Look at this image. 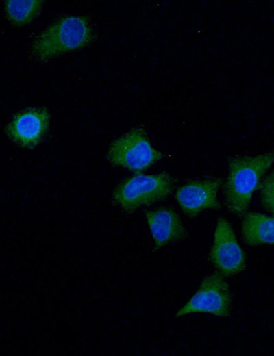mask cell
<instances>
[{
    "instance_id": "cell-1",
    "label": "cell",
    "mask_w": 274,
    "mask_h": 356,
    "mask_svg": "<svg viewBox=\"0 0 274 356\" xmlns=\"http://www.w3.org/2000/svg\"><path fill=\"white\" fill-rule=\"evenodd\" d=\"M274 162V152L232 159L224 185L225 204L232 213L244 215L264 173Z\"/></svg>"
},
{
    "instance_id": "cell-2",
    "label": "cell",
    "mask_w": 274,
    "mask_h": 356,
    "mask_svg": "<svg viewBox=\"0 0 274 356\" xmlns=\"http://www.w3.org/2000/svg\"><path fill=\"white\" fill-rule=\"evenodd\" d=\"M91 39V27L85 17L66 16L51 25L36 38L32 46V53L38 60H45L84 47Z\"/></svg>"
},
{
    "instance_id": "cell-3",
    "label": "cell",
    "mask_w": 274,
    "mask_h": 356,
    "mask_svg": "<svg viewBox=\"0 0 274 356\" xmlns=\"http://www.w3.org/2000/svg\"><path fill=\"white\" fill-rule=\"evenodd\" d=\"M175 188L173 178L167 173L134 175L119 184L113 194L114 200L125 211L132 212L166 199Z\"/></svg>"
},
{
    "instance_id": "cell-4",
    "label": "cell",
    "mask_w": 274,
    "mask_h": 356,
    "mask_svg": "<svg viewBox=\"0 0 274 356\" xmlns=\"http://www.w3.org/2000/svg\"><path fill=\"white\" fill-rule=\"evenodd\" d=\"M163 155L151 144L143 128H134L116 139L108 152V160L136 173L147 169Z\"/></svg>"
},
{
    "instance_id": "cell-5",
    "label": "cell",
    "mask_w": 274,
    "mask_h": 356,
    "mask_svg": "<svg viewBox=\"0 0 274 356\" xmlns=\"http://www.w3.org/2000/svg\"><path fill=\"white\" fill-rule=\"evenodd\" d=\"M232 294L228 283L221 274L206 277L190 299L176 313V316L195 312H206L225 317L229 314Z\"/></svg>"
},
{
    "instance_id": "cell-6",
    "label": "cell",
    "mask_w": 274,
    "mask_h": 356,
    "mask_svg": "<svg viewBox=\"0 0 274 356\" xmlns=\"http://www.w3.org/2000/svg\"><path fill=\"white\" fill-rule=\"evenodd\" d=\"M210 259L225 276L237 275L245 268V252L237 241L232 225L223 217L217 220Z\"/></svg>"
},
{
    "instance_id": "cell-7",
    "label": "cell",
    "mask_w": 274,
    "mask_h": 356,
    "mask_svg": "<svg viewBox=\"0 0 274 356\" xmlns=\"http://www.w3.org/2000/svg\"><path fill=\"white\" fill-rule=\"evenodd\" d=\"M221 183V178L189 181L177 189L176 200L182 211L192 218L206 209H218L221 205L216 195Z\"/></svg>"
},
{
    "instance_id": "cell-8",
    "label": "cell",
    "mask_w": 274,
    "mask_h": 356,
    "mask_svg": "<svg viewBox=\"0 0 274 356\" xmlns=\"http://www.w3.org/2000/svg\"><path fill=\"white\" fill-rule=\"evenodd\" d=\"M49 125V114L45 109H29L17 114L6 128L9 137L25 147L36 146L42 139Z\"/></svg>"
},
{
    "instance_id": "cell-9",
    "label": "cell",
    "mask_w": 274,
    "mask_h": 356,
    "mask_svg": "<svg viewBox=\"0 0 274 356\" xmlns=\"http://www.w3.org/2000/svg\"><path fill=\"white\" fill-rule=\"evenodd\" d=\"M145 217L155 249L183 240L187 233L179 215L171 208L146 210Z\"/></svg>"
},
{
    "instance_id": "cell-10",
    "label": "cell",
    "mask_w": 274,
    "mask_h": 356,
    "mask_svg": "<svg viewBox=\"0 0 274 356\" xmlns=\"http://www.w3.org/2000/svg\"><path fill=\"white\" fill-rule=\"evenodd\" d=\"M241 231L248 245L274 244V216L246 212L243 216Z\"/></svg>"
},
{
    "instance_id": "cell-11",
    "label": "cell",
    "mask_w": 274,
    "mask_h": 356,
    "mask_svg": "<svg viewBox=\"0 0 274 356\" xmlns=\"http://www.w3.org/2000/svg\"><path fill=\"white\" fill-rule=\"evenodd\" d=\"M41 6L42 1L38 0H10L6 3V13L12 23L21 25L34 18Z\"/></svg>"
},
{
    "instance_id": "cell-12",
    "label": "cell",
    "mask_w": 274,
    "mask_h": 356,
    "mask_svg": "<svg viewBox=\"0 0 274 356\" xmlns=\"http://www.w3.org/2000/svg\"><path fill=\"white\" fill-rule=\"evenodd\" d=\"M260 196L264 207L274 216V170L262 182Z\"/></svg>"
}]
</instances>
